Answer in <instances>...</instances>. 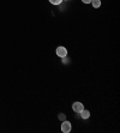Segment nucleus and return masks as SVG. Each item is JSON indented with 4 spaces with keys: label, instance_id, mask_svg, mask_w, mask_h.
<instances>
[{
    "label": "nucleus",
    "instance_id": "1",
    "mask_svg": "<svg viewBox=\"0 0 120 133\" xmlns=\"http://www.w3.org/2000/svg\"><path fill=\"white\" fill-rule=\"evenodd\" d=\"M71 128H72V125H71L70 121L67 120H64L61 124V131L64 133H70L71 132Z\"/></svg>",
    "mask_w": 120,
    "mask_h": 133
},
{
    "label": "nucleus",
    "instance_id": "2",
    "mask_svg": "<svg viewBox=\"0 0 120 133\" xmlns=\"http://www.w3.org/2000/svg\"><path fill=\"white\" fill-rule=\"evenodd\" d=\"M55 54L59 56V58H65V56L67 55V49H66L65 47L60 46V47H58V48H56Z\"/></svg>",
    "mask_w": 120,
    "mask_h": 133
},
{
    "label": "nucleus",
    "instance_id": "3",
    "mask_svg": "<svg viewBox=\"0 0 120 133\" xmlns=\"http://www.w3.org/2000/svg\"><path fill=\"white\" fill-rule=\"evenodd\" d=\"M72 109L74 110V113H80L84 109V105H83V103H80V102H74L72 104Z\"/></svg>",
    "mask_w": 120,
    "mask_h": 133
},
{
    "label": "nucleus",
    "instance_id": "4",
    "mask_svg": "<svg viewBox=\"0 0 120 133\" xmlns=\"http://www.w3.org/2000/svg\"><path fill=\"white\" fill-rule=\"evenodd\" d=\"M79 114H80V118L82 119H89L90 118V111L86 110V109H83Z\"/></svg>",
    "mask_w": 120,
    "mask_h": 133
},
{
    "label": "nucleus",
    "instance_id": "5",
    "mask_svg": "<svg viewBox=\"0 0 120 133\" xmlns=\"http://www.w3.org/2000/svg\"><path fill=\"white\" fill-rule=\"evenodd\" d=\"M92 5V7H95V9H99L100 6H101V0H91V3H90Z\"/></svg>",
    "mask_w": 120,
    "mask_h": 133
},
{
    "label": "nucleus",
    "instance_id": "6",
    "mask_svg": "<svg viewBox=\"0 0 120 133\" xmlns=\"http://www.w3.org/2000/svg\"><path fill=\"white\" fill-rule=\"evenodd\" d=\"M62 0H49V3L53 4V5H60Z\"/></svg>",
    "mask_w": 120,
    "mask_h": 133
},
{
    "label": "nucleus",
    "instance_id": "7",
    "mask_svg": "<svg viewBox=\"0 0 120 133\" xmlns=\"http://www.w3.org/2000/svg\"><path fill=\"white\" fill-rule=\"evenodd\" d=\"M59 120H61V121H64V120H66V115L64 114V113H60V114H59Z\"/></svg>",
    "mask_w": 120,
    "mask_h": 133
},
{
    "label": "nucleus",
    "instance_id": "8",
    "mask_svg": "<svg viewBox=\"0 0 120 133\" xmlns=\"http://www.w3.org/2000/svg\"><path fill=\"white\" fill-rule=\"evenodd\" d=\"M82 1H83L84 4H90L91 3V0H82Z\"/></svg>",
    "mask_w": 120,
    "mask_h": 133
}]
</instances>
